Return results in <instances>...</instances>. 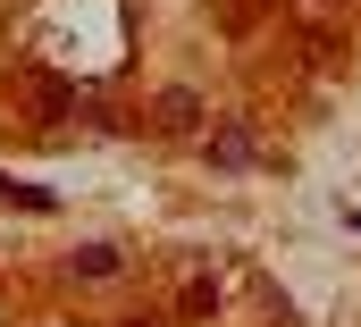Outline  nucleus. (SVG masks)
Instances as JSON below:
<instances>
[{
    "label": "nucleus",
    "mask_w": 361,
    "mask_h": 327,
    "mask_svg": "<svg viewBox=\"0 0 361 327\" xmlns=\"http://www.w3.org/2000/svg\"><path fill=\"white\" fill-rule=\"evenodd\" d=\"M118 269H126V260H118V244H76L68 260H59V277H68V285H109Z\"/></svg>",
    "instance_id": "7ed1b4c3"
},
{
    "label": "nucleus",
    "mask_w": 361,
    "mask_h": 327,
    "mask_svg": "<svg viewBox=\"0 0 361 327\" xmlns=\"http://www.w3.org/2000/svg\"><path fill=\"white\" fill-rule=\"evenodd\" d=\"M152 126L160 135H202V84H169L152 101Z\"/></svg>",
    "instance_id": "f03ea898"
},
{
    "label": "nucleus",
    "mask_w": 361,
    "mask_h": 327,
    "mask_svg": "<svg viewBox=\"0 0 361 327\" xmlns=\"http://www.w3.org/2000/svg\"><path fill=\"white\" fill-rule=\"evenodd\" d=\"M202 160L227 168V176H244V168H261V143H252V126H210L202 135Z\"/></svg>",
    "instance_id": "f257e3e1"
},
{
    "label": "nucleus",
    "mask_w": 361,
    "mask_h": 327,
    "mask_svg": "<svg viewBox=\"0 0 361 327\" xmlns=\"http://www.w3.org/2000/svg\"><path fill=\"white\" fill-rule=\"evenodd\" d=\"M0 202H8V210H59V193H42V185H17V176H0Z\"/></svg>",
    "instance_id": "20e7f679"
},
{
    "label": "nucleus",
    "mask_w": 361,
    "mask_h": 327,
    "mask_svg": "<svg viewBox=\"0 0 361 327\" xmlns=\"http://www.w3.org/2000/svg\"><path fill=\"white\" fill-rule=\"evenodd\" d=\"M34 101H42L51 118H68V109H76V92H68V76H34Z\"/></svg>",
    "instance_id": "39448f33"
}]
</instances>
